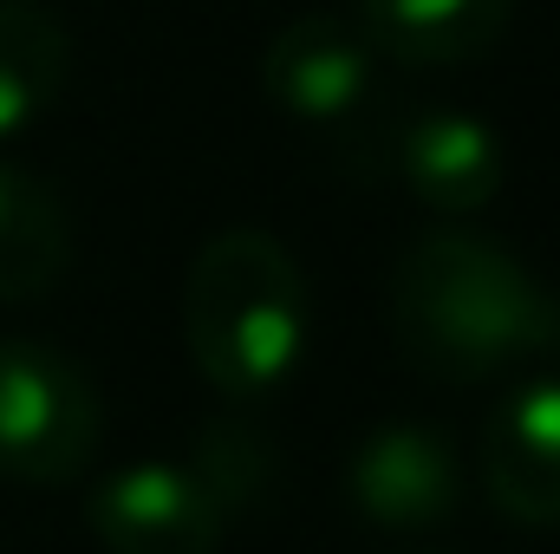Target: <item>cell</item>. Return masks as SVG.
<instances>
[{"mask_svg":"<svg viewBox=\"0 0 560 554\" xmlns=\"http://www.w3.org/2000/svg\"><path fill=\"white\" fill-rule=\"evenodd\" d=\"M385 326L423 379L489 385L555 346L560 307L515 249L469 229H430L385 275Z\"/></svg>","mask_w":560,"mask_h":554,"instance_id":"1","label":"cell"},{"mask_svg":"<svg viewBox=\"0 0 560 554\" xmlns=\"http://www.w3.org/2000/svg\"><path fill=\"white\" fill-rule=\"evenodd\" d=\"M183 346L222 399H268L306 353V275L268 229H222L183 275Z\"/></svg>","mask_w":560,"mask_h":554,"instance_id":"2","label":"cell"},{"mask_svg":"<svg viewBox=\"0 0 560 554\" xmlns=\"http://www.w3.org/2000/svg\"><path fill=\"white\" fill-rule=\"evenodd\" d=\"M105 437L98 392L79 359L39 339H0V476L7 483H72L92 470Z\"/></svg>","mask_w":560,"mask_h":554,"instance_id":"3","label":"cell"},{"mask_svg":"<svg viewBox=\"0 0 560 554\" xmlns=\"http://www.w3.org/2000/svg\"><path fill=\"white\" fill-rule=\"evenodd\" d=\"M85 516L112 554H215L229 529V503L215 496V483L196 463L170 457H138L112 470L92 489Z\"/></svg>","mask_w":560,"mask_h":554,"instance_id":"4","label":"cell"},{"mask_svg":"<svg viewBox=\"0 0 560 554\" xmlns=\"http://www.w3.org/2000/svg\"><path fill=\"white\" fill-rule=\"evenodd\" d=\"M346 496L352 509L385 529V535H423V529H443L463 503V463H456V443L418 424V417H398V424H378L352 463H346Z\"/></svg>","mask_w":560,"mask_h":554,"instance_id":"5","label":"cell"},{"mask_svg":"<svg viewBox=\"0 0 560 554\" xmlns=\"http://www.w3.org/2000/svg\"><path fill=\"white\" fill-rule=\"evenodd\" d=\"M378 85V46L346 13H293L261 53L268 105L300 125H346Z\"/></svg>","mask_w":560,"mask_h":554,"instance_id":"6","label":"cell"},{"mask_svg":"<svg viewBox=\"0 0 560 554\" xmlns=\"http://www.w3.org/2000/svg\"><path fill=\"white\" fill-rule=\"evenodd\" d=\"M482 489L515 529H560V372L522 379L482 424Z\"/></svg>","mask_w":560,"mask_h":554,"instance_id":"7","label":"cell"},{"mask_svg":"<svg viewBox=\"0 0 560 554\" xmlns=\"http://www.w3.org/2000/svg\"><path fill=\"white\" fill-rule=\"evenodd\" d=\"M392 163H398L405 189L418 196L423 209H436V216H476L502 189V138L482 118L443 112V105L411 112L398 125Z\"/></svg>","mask_w":560,"mask_h":554,"instance_id":"8","label":"cell"},{"mask_svg":"<svg viewBox=\"0 0 560 554\" xmlns=\"http://www.w3.org/2000/svg\"><path fill=\"white\" fill-rule=\"evenodd\" d=\"M515 20V0H359V26L378 53L411 66L482 59Z\"/></svg>","mask_w":560,"mask_h":554,"instance_id":"9","label":"cell"},{"mask_svg":"<svg viewBox=\"0 0 560 554\" xmlns=\"http://www.w3.org/2000/svg\"><path fill=\"white\" fill-rule=\"evenodd\" d=\"M72 262V222L59 209V196L20 170L0 163V307L13 300H39Z\"/></svg>","mask_w":560,"mask_h":554,"instance_id":"10","label":"cell"},{"mask_svg":"<svg viewBox=\"0 0 560 554\" xmlns=\"http://www.w3.org/2000/svg\"><path fill=\"white\" fill-rule=\"evenodd\" d=\"M72 72V39L33 0H0V143L52 112Z\"/></svg>","mask_w":560,"mask_h":554,"instance_id":"11","label":"cell"}]
</instances>
